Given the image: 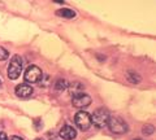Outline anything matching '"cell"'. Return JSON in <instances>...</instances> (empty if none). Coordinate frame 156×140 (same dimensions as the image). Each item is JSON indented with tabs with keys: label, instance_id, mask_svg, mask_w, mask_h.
Returning a JSON list of instances; mask_svg holds the SVG:
<instances>
[{
	"label": "cell",
	"instance_id": "1",
	"mask_svg": "<svg viewBox=\"0 0 156 140\" xmlns=\"http://www.w3.org/2000/svg\"><path fill=\"white\" fill-rule=\"evenodd\" d=\"M109 117L111 115L105 109H98L91 115V125H94L98 128H103L108 125Z\"/></svg>",
	"mask_w": 156,
	"mask_h": 140
},
{
	"label": "cell",
	"instance_id": "2",
	"mask_svg": "<svg viewBox=\"0 0 156 140\" xmlns=\"http://www.w3.org/2000/svg\"><path fill=\"white\" fill-rule=\"evenodd\" d=\"M21 71H22V59L18 55H14L8 66V78L12 80L17 79L20 74H21Z\"/></svg>",
	"mask_w": 156,
	"mask_h": 140
},
{
	"label": "cell",
	"instance_id": "3",
	"mask_svg": "<svg viewBox=\"0 0 156 140\" xmlns=\"http://www.w3.org/2000/svg\"><path fill=\"white\" fill-rule=\"evenodd\" d=\"M108 127L113 134L121 135L128 131V123L120 117H109L108 121Z\"/></svg>",
	"mask_w": 156,
	"mask_h": 140
},
{
	"label": "cell",
	"instance_id": "4",
	"mask_svg": "<svg viewBox=\"0 0 156 140\" xmlns=\"http://www.w3.org/2000/svg\"><path fill=\"white\" fill-rule=\"evenodd\" d=\"M74 121H76V125L82 131H87L91 127V115L87 112H83V110H81V112H78L76 114Z\"/></svg>",
	"mask_w": 156,
	"mask_h": 140
},
{
	"label": "cell",
	"instance_id": "5",
	"mask_svg": "<svg viewBox=\"0 0 156 140\" xmlns=\"http://www.w3.org/2000/svg\"><path fill=\"white\" fill-rule=\"evenodd\" d=\"M42 70L35 65H30L25 71V80L27 83H37L42 79Z\"/></svg>",
	"mask_w": 156,
	"mask_h": 140
},
{
	"label": "cell",
	"instance_id": "6",
	"mask_svg": "<svg viewBox=\"0 0 156 140\" xmlns=\"http://www.w3.org/2000/svg\"><path fill=\"white\" fill-rule=\"evenodd\" d=\"M72 103L74 105L76 108L78 109H83V108H87L89 105L91 104V97L87 94H82V92H78V94H74L72 97Z\"/></svg>",
	"mask_w": 156,
	"mask_h": 140
},
{
	"label": "cell",
	"instance_id": "7",
	"mask_svg": "<svg viewBox=\"0 0 156 140\" xmlns=\"http://www.w3.org/2000/svg\"><path fill=\"white\" fill-rule=\"evenodd\" d=\"M14 92H16V95L18 97H29V96H31V94H33V87L30 84L22 83V84H18L16 87Z\"/></svg>",
	"mask_w": 156,
	"mask_h": 140
},
{
	"label": "cell",
	"instance_id": "8",
	"mask_svg": "<svg viewBox=\"0 0 156 140\" xmlns=\"http://www.w3.org/2000/svg\"><path fill=\"white\" fill-rule=\"evenodd\" d=\"M60 136L64 140H73L77 136V131L72 126H64L60 131Z\"/></svg>",
	"mask_w": 156,
	"mask_h": 140
},
{
	"label": "cell",
	"instance_id": "9",
	"mask_svg": "<svg viewBox=\"0 0 156 140\" xmlns=\"http://www.w3.org/2000/svg\"><path fill=\"white\" fill-rule=\"evenodd\" d=\"M56 13H57V16L64 17V18H73V17L76 16L74 11H72V9H66V8L60 9V11H57Z\"/></svg>",
	"mask_w": 156,
	"mask_h": 140
},
{
	"label": "cell",
	"instance_id": "10",
	"mask_svg": "<svg viewBox=\"0 0 156 140\" xmlns=\"http://www.w3.org/2000/svg\"><path fill=\"white\" fill-rule=\"evenodd\" d=\"M8 57H9V53H8V51L5 50V48L0 47V61H4V60H7Z\"/></svg>",
	"mask_w": 156,
	"mask_h": 140
},
{
	"label": "cell",
	"instance_id": "11",
	"mask_svg": "<svg viewBox=\"0 0 156 140\" xmlns=\"http://www.w3.org/2000/svg\"><path fill=\"white\" fill-rule=\"evenodd\" d=\"M138 74L136 73H131V71H129V79H130V82H134V83H138V82L140 80V77H136Z\"/></svg>",
	"mask_w": 156,
	"mask_h": 140
},
{
	"label": "cell",
	"instance_id": "12",
	"mask_svg": "<svg viewBox=\"0 0 156 140\" xmlns=\"http://www.w3.org/2000/svg\"><path fill=\"white\" fill-rule=\"evenodd\" d=\"M154 130H155V128L151 126V125H147V126H144V127H143L142 131H143V134H146V135H151V134L154 132Z\"/></svg>",
	"mask_w": 156,
	"mask_h": 140
},
{
	"label": "cell",
	"instance_id": "13",
	"mask_svg": "<svg viewBox=\"0 0 156 140\" xmlns=\"http://www.w3.org/2000/svg\"><path fill=\"white\" fill-rule=\"evenodd\" d=\"M66 88V83H65V80H57V83H56V90H65Z\"/></svg>",
	"mask_w": 156,
	"mask_h": 140
},
{
	"label": "cell",
	"instance_id": "14",
	"mask_svg": "<svg viewBox=\"0 0 156 140\" xmlns=\"http://www.w3.org/2000/svg\"><path fill=\"white\" fill-rule=\"evenodd\" d=\"M8 140H23V139H22V138H20V136H17V135H13V136L8 138Z\"/></svg>",
	"mask_w": 156,
	"mask_h": 140
},
{
	"label": "cell",
	"instance_id": "15",
	"mask_svg": "<svg viewBox=\"0 0 156 140\" xmlns=\"http://www.w3.org/2000/svg\"><path fill=\"white\" fill-rule=\"evenodd\" d=\"M0 140H8L7 134H4V132H0Z\"/></svg>",
	"mask_w": 156,
	"mask_h": 140
},
{
	"label": "cell",
	"instance_id": "16",
	"mask_svg": "<svg viewBox=\"0 0 156 140\" xmlns=\"http://www.w3.org/2000/svg\"><path fill=\"white\" fill-rule=\"evenodd\" d=\"M0 87H2V79H0Z\"/></svg>",
	"mask_w": 156,
	"mask_h": 140
},
{
	"label": "cell",
	"instance_id": "17",
	"mask_svg": "<svg viewBox=\"0 0 156 140\" xmlns=\"http://www.w3.org/2000/svg\"><path fill=\"white\" fill-rule=\"evenodd\" d=\"M35 140H43V139H35Z\"/></svg>",
	"mask_w": 156,
	"mask_h": 140
},
{
	"label": "cell",
	"instance_id": "18",
	"mask_svg": "<svg viewBox=\"0 0 156 140\" xmlns=\"http://www.w3.org/2000/svg\"><path fill=\"white\" fill-rule=\"evenodd\" d=\"M135 140H142V139H135Z\"/></svg>",
	"mask_w": 156,
	"mask_h": 140
}]
</instances>
